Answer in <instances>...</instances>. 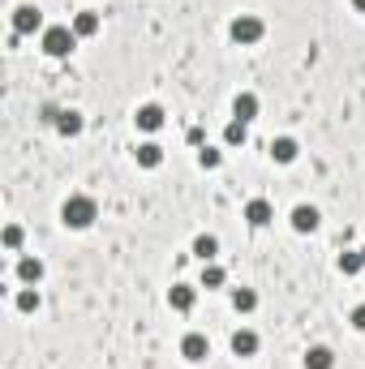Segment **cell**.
Listing matches in <instances>:
<instances>
[{"instance_id": "22", "label": "cell", "mask_w": 365, "mask_h": 369, "mask_svg": "<svg viewBox=\"0 0 365 369\" xmlns=\"http://www.w3.org/2000/svg\"><path fill=\"white\" fill-rule=\"evenodd\" d=\"M339 270H344V275H361V270H365V258H361V249L339 254Z\"/></svg>"}, {"instance_id": "6", "label": "cell", "mask_w": 365, "mask_h": 369, "mask_svg": "<svg viewBox=\"0 0 365 369\" xmlns=\"http://www.w3.org/2000/svg\"><path fill=\"white\" fill-rule=\"evenodd\" d=\"M133 125H138L142 133H159V129H163V108H159V104H142V108L133 112Z\"/></svg>"}, {"instance_id": "21", "label": "cell", "mask_w": 365, "mask_h": 369, "mask_svg": "<svg viewBox=\"0 0 365 369\" xmlns=\"http://www.w3.org/2000/svg\"><path fill=\"white\" fill-rule=\"evenodd\" d=\"M224 266H215V262H202V288L211 292V288H224Z\"/></svg>"}, {"instance_id": "8", "label": "cell", "mask_w": 365, "mask_h": 369, "mask_svg": "<svg viewBox=\"0 0 365 369\" xmlns=\"http://www.w3.org/2000/svg\"><path fill=\"white\" fill-rule=\"evenodd\" d=\"M168 305H172L177 313H189L193 305H198V288H193V284H172V292H168Z\"/></svg>"}, {"instance_id": "25", "label": "cell", "mask_w": 365, "mask_h": 369, "mask_svg": "<svg viewBox=\"0 0 365 369\" xmlns=\"http://www.w3.org/2000/svg\"><path fill=\"white\" fill-rule=\"evenodd\" d=\"M5 245H9V249H17V245H22V228H17V224L5 228Z\"/></svg>"}, {"instance_id": "3", "label": "cell", "mask_w": 365, "mask_h": 369, "mask_svg": "<svg viewBox=\"0 0 365 369\" xmlns=\"http://www.w3.org/2000/svg\"><path fill=\"white\" fill-rule=\"evenodd\" d=\"M73 47H78L73 26H47V31H43V52H47V56H69Z\"/></svg>"}, {"instance_id": "5", "label": "cell", "mask_w": 365, "mask_h": 369, "mask_svg": "<svg viewBox=\"0 0 365 369\" xmlns=\"http://www.w3.org/2000/svg\"><path fill=\"white\" fill-rule=\"evenodd\" d=\"M181 356H185V361H193V365L206 361V356H211V339H206L202 331H189V335L181 339Z\"/></svg>"}, {"instance_id": "28", "label": "cell", "mask_w": 365, "mask_h": 369, "mask_svg": "<svg viewBox=\"0 0 365 369\" xmlns=\"http://www.w3.org/2000/svg\"><path fill=\"white\" fill-rule=\"evenodd\" d=\"M361 258H365V245H361Z\"/></svg>"}, {"instance_id": "7", "label": "cell", "mask_w": 365, "mask_h": 369, "mask_svg": "<svg viewBox=\"0 0 365 369\" xmlns=\"http://www.w3.org/2000/svg\"><path fill=\"white\" fill-rule=\"evenodd\" d=\"M47 120H52L56 133H65V138H78V133H82V112H73V108H65V112H47Z\"/></svg>"}, {"instance_id": "16", "label": "cell", "mask_w": 365, "mask_h": 369, "mask_svg": "<svg viewBox=\"0 0 365 369\" xmlns=\"http://www.w3.org/2000/svg\"><path fill=\"white\" fill-rule=\"evenodd\" d=\"M232 352L236 356H254L258 352V335L254 331H232Z\"/></svg>"}, {"instance_id": "20", "label": "cell", "mask_w": 365, "mask_h": 369, "mask_svg": "<svg viewBox=\"0 0 365 369\" xmlns=\"http://www.w3.org/2000/svg\"><path fill=\"white\" fill-rule=\"evenodd\" d=\"M245 138H250L245 120H228V125H224V142H228V146H245Z\"/></svg>"}, {"instance_id": "9", "label": "cell", "mask_w": 365, "mask_h": 369, "mask_svg": "<svg viewBox=\"0 0 365 369\" xmlns=\"http://www.w3.org/2000/svg\"><path fill=\"white\" fill-rule=\"evenodd\" d=\"M254 116H258V95H250V90H241L236 99H232V120H245V125H250Z\"/></svg>"}, {"instance_id": "2", "label": "cell", "mask_w": 365, "mask_h": 369, "mask_svg": "<svg viewBox=\"0 0 365 369\" xmlns=\"http://www.w3.org/2000/svg\"><path fill=\"white\" fill-rule=\"evenodd\" d=\"M228 35H232L241 47H254V43L266 35V22H262V17H254V13H241V17H232Z\"/></svg>"}, {"instance_id": "18", "label": "cell", "mask_w": 365, "mask_h": 369, "mask_svg": "<svg viewBox=\"0 0 365 369\" xmlns=\"http://www.w3.org/2000/svg\"><path fill=\"white\" fill-rule=\"evenodd\" d=\"M271 159L275 163H292V159H297V142H292V138H275L271 142Z\"/></svg>"}, {"instance_id": "24", "label": "cell", "mask_w": 365, "mask_h": 369, "mask_svg": "<svg viewBox=\"0 0 365 369\" xmlns=\"http://www.w3.org/2000/svg\"><path fill=\"white\" fill-rule=\"evenodd\" d=\"M198 163H202V167H219V163H224V155H219L215 146H202V151H198Z\"/></svg>"}, {"instance_id": "1", "label": "cell", "mask_w": 365, "mask_h": 369, "mask_svg": "<svg viewBox=\"0 0 365 369\" xmlns=\"http://www.w3.org/2000/svg\"><path fill=\"white\" fill-rule=\"evenodd\" d=\"M60 219L69 228H90L95 219H99V206H95V198H86V193H73V198H65V206H60Z\"/></svg>"}, {"instance_id": "23", "label": "cell", "mask_w": 365, "mask_h": 369, "mask_svg": "<svg viewBox=\"0 0 365 369\" xmlns=\"http://www.w3.org/2000/svg\"><path fill=\"white\" fill-rule=\"evenodd\" d=\"M17 309H22V313H35V309H39V292H35V288H22V292H17Z\"/></svg>"}, {"instance_id": "27", "label": "cell", "mask_w": 365, "mask_h": 369, "mask_svg": "<svg viewBox=\"0 0 365 369\" xmlns=\"http://www.w3.org/2000/svg\"><path fill=\"white\" fill-rule=\"evenodd\" d=\"M352 9H357V13H365V0H352Z\"/></svg>"}, {"instance_id": "13", "label": "cell", "mask_w": 365, "mask_h": 369, "mask_svg": "<svg viewBox=\"0 0 365 369\" xmlns=\"http://www.w3.org/2000/svg\"><path fill=\"white\" fill-rule=\"evenodd\" d=\"M17 279L26 284V288H35V284L43 279V262H39V258H22V262H17Z\"/></svg>"}, {"instance_id": "26", "label": "cell", "mask_w": 365, "mask_h": 369, "mask_svg": "<svg viewBox=\"0 0 365 369\" xmlns=\"http://www.w3.org/2000/svg\"><path fill=\"white\" fill-rule=\"evenodd\" d=\"M348 322H352V327H357V331H365V305H357V309H352V313H348Z\"/></svg>"}, {"instance_id": "4", "label": "cell", "mask_w": 365, "mask_h": 369, "mask_svg": "<svg viewBox=\"0 0 365 369\" xmlns=\"http://www.w3.org/2000/svg\"><path fill=\"white\" fill-rule=\"evenodd\" d=\"M35 31H47V26H43V13H39L35 5H17V9H13V35L22 39V35H35Z\"/></svg>"}, {"instance_id": "10", "label": "cell", "mask_w": 365, "mask_h": 369, "mask_svg": "<svg viewBox=\"0 0 365 369\" xmlns=\"http://www.w3.org/2000/svg\"><path fill=\"white\" fill-rule=\"evenodd\" d=\"M271 215L275 211H271V202H266V198H250L245 202V219H250L254 228H266V224H271Z\"/></svg>"}, {"instance_id": "14", "label": "cell", "mask_w": 365, "mask_h": 369, "mask_svg": "<svg viewBox=\"0 0 365 369\" xmlns=\"http://www.w3.org/2000/svg\"><path fill=\"white\" fill-rule=\"evenodd\" d=\"M73 35H78V39H90V35H99V13H78V17H73Z\"/></svg>"}, {"instance_id": "17", "label": "cell", "mask_w": 365, "mask_h": 369, "mask_svg": "<svg viewBox=\"0 0 365 369\" xmlns=\"http://www.w3.org/2000/svg\"><path fill=\"white\" fill-rule=\"evenodd\" d=\"M232 309H236V313H254V309H258V292H254V288H236V292H232Z\"/></svg>"}, {"instance_id": "19", "label": "cell", "mask_w": 365, "mask_h": 369, "mask_svg": "<svg viewBox=\"0 0 365 369\" xmlns=\"http://www.w3.org/2000/svg\"><path fill=\"white\" fill-rule=\"evenodd\" d=\"M193 254H198L202 262H215V254H219V240H215L211 232H202L198 240H193Z\"/></svg>"}, {"instance_id": "11", "label": "cell", "mask_w": 365, "mask_h": 369, "mask_svg": "<svg viewBox=\"0 0 365 369\" xmlns=\"http://www.w3.org/2000/svg\"><path fill=\"white\" fill-rule=\"evenodd\" d=\"M305 369H335V352L327 348V343H314V348L305 352Z\"/></svg>"}, {"instance_id": "12", "label": "cell", "mask_w": 365, "mask_h": 369, "mask_svg": "<svg viewBox=\"0 0 365 369\" xmlns=\"http://www.w3.org/2000/svg\"><path fill=\"white\" fill-rule=\"evenodd\" d=\"M133 159H138V167H159L163 163V146L159 142H142L133 151Z\"/></svg>"}, {"instance_id": "15", "label": "cell", "mask_w": 365, "mask_h": 369, "mask_svg": "<svg viewBox=\"0 0 365 369\" xmlns=\"http://www.w3.org/2000/svg\"><path fill=\"white\" fill-rule=\"evenodd\" d=\"M292 228H297V232H314V228H318V206H297V211H292Z\"/></svg>"}]
</instances>
